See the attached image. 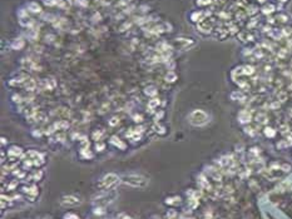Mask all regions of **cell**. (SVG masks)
<instances>
[{
	"label": "cell",
	"mask_w": 292,
	"mask_h": 219,
	"mask_svg": "<svg viewBox=\"0 0 292 219\" xmlns=\"http://www.w3.org/2000/svg\"><path fill=\"white\" fill-rule=\"evenodd\" d=\"M123 182L128 184L131 187H134V188H144L147 184H148V180L142 175H127L123 178Z\"/></svg>",
	"instance_id": "obj_1"
},
{
	"label": "cell",
	"mask_w": 292,
	"mask_h": 219,
	"mask_svg": "<svg viewBox=\"0 0 292 219\" xmlns=\"http://www.w3.org/2000/svg\"><path fill=\"white\" fill-rule=\"evenodd\" d=\"M189 122L193 125H203L208 122V115L203 110H193L189 114Z\"/></svg>",
	"instance_id": "obj_2"
},
{
	"label": "cell",
	"mask_w": 292,
	"mask_h": 219,
	"mask_svg": "<svg viewBox=\"0 0 292 219\" xmlns=\"http://www.w3.org/2000/svg\"><path fill=\"white\" fill-rule=\"evenodd\" d=\"M117 182H118V178H117V175H114V174H108V175H105L104 178L102 179L99 187H100V188H104V189H107V188H111L112 185H114Z\"/></svg>",
	"instance_id": "obj_3"
},
{
	"label": "cell",
	"mask_w": 292,
	"mask_h": 219,
	"mask_svg": "<svg viewBox=\"0 0 292 219\" xmlns=\"http://www.w3.org/2000/svg\"><path fill=\"white\" fill-rule=\"evenodd\" d=\"M79 203H80V202H79L75 197H73V195H69V197H64V198L62 199V204H63V205H68V207H69V205H78Z\"/></svg>",
	"instance_id": "obj_4"
},
{
	"label": "cell",
	"mask_w": 292,
	"mask_h": 219,
	"mask_svg": "<svg viewBox=\"0 0 292 219\" xmlns=\"http://www.w3.org/2000/svg\"><path fill=\"white\" fill-rule=\"evenodd\" d=\"M198 29H199V31H202V33H211V30H212V25L211 24H208L207 21H199V24H198Z\"/></svg>",
	"instance_id": "obj_5"
},
{
	"label": "cell",
	"mask_w": 292,
	"mask_h": 219,
	"mask_svg": "<svg viewBox=\"0 0 292 219\" xmlns=\"http://www.w3.org/2000/svg\"><path fill=\"white\" fill-rule=\"evenodd\" d=\"M28 10L32 11V13H40V11H41V8H40V5H39L38 3L32 1V3L28 4Z\"/></svg>",
	"instance_id": "obj_6"
},
{
	"label": "cell",
	"mask_w": 292,
	"mask_h": 219,
	"mask_svg": "<svg viewBox=\"0 0 292 219\" xmlns=\"http://www.w3.org/2000/svg\"><path fill=\"white\" fill-rule=\"evenodd\" d=\"M36 86V83L34 79H26L25 80V89L28 90V92H33L34 89H35Z\"/></svg>",
	"instance_id": "obj_7"
},
{
	"label": "cell",
	"mask_w": 292,
	"mask_h": 219,
	"mask_svg": "<svg viewBox=\"0 0 292 219\" xmlns=\"http://www.w3.org/2000/svg\"><path fill=\"white\" fill-rule=\"evenodd\" d=\"M240 122H242V123H248L249 120H251V114H249L248 112H241L240 113Z\"/></svg>",
	"instance_id": "obj_8"
},
{
	"label": "cell",
	"mask_w": 292,
	"mask_h": 219,
	"mask_svg": "<svg viewBox=\"0 0 292 219\" xmlns=\"http://www.w3.org/2000/svg\"><path fill=\"white\" fill-rule=\"evenodd\" d=\"M23 47H24V40L23 39H15L14 41H13V44H11V48L13 49H15V50H19V49H21Z\"/></svg>",
	"instance_id": "obj_9"
},
{
	"label": "cell",
	"mask_w": 292,
	"mask_h": 219,
	"mask_svg": "<svg viewBox=\"0 0 292 219\" xmlns=\"http://www.w3.org/2000/svg\"><path fill=\"white\" fill-rule=\"evenodd\" d=\"M176 80H177V74L174 73V71H168L167 75H166V81L173 83V81H176Z\"/></svg>",
	"instance_id": "obj_10"
},
{
	"label": "cell",
	"mask_w": 292,
	"mask_h": 219,
	"mask_svg": "<svg viewBox=\"0 0 292 219\" xmlns=\"http://www.w3.org/2000/svg\"><path fill=\"white\" fill-rule=\"evenodd\" d=\"M202 13L201 11H196V13H193L192 15H191V19H192V21H194V23H199V21H202Z\"/></svg>",
	"instance_id": "obj_11"
},
{
	"label": "cell",
	"mask_w": 292,
	"mask_h": 219,
	"mask_svg": "<svg viewBox=\"0 0 292 219\" xmlns=\"http://www.w3.org/2000/svg\"><path fill=\"white\" fill-rule=\"evenodd\" d=\"M144 93L147 94V95H150V96H154L157 95V90H155L154 86H148V88H146Z\"/></svg>",
	"instance_id": "obj_12"
},
{
	"label": "cell",
	"mask_w": 292,
	"mask_h": 219,
	"mask_svg": "<svg viewBox=\"0 0 292 219\" xmlns=\"http://www.w3.org/2000/svg\"><path fill=\"white\" fill-rule=\"evenodd\" d=\"M273 10H275V6L271 5V4H268V5H266V6L262 8V13H263V14H271Z\"/></svg>",
	"instance_id": "obj_13"
},
{
	"label": "cell",
	"mask_w": 292,
	"mask_h": 219,
	"mask_svg": "<svg viewBox=\"0 0 292 219\" xmlns=\"http://www.w3.org/2000/svg\"><path fill=\"white\" fill-rule=\"evenodd\" d=\"M158 104H159V99H152V100H149V103H148V108H149L150 110H153L155 107H158Z\"/></svg>",
	"instance_id": "obj_14"
},
{
	"label": "cell",
	"mask_w": 292,
	"mask_h": 219,
	"mask_svg": "<svg viewBox=\"0 0 292 219\" xmlns=\"http://www.w3.org/2000/svg\"><path fill=\"white\" fill-rule=\"evenodd\" d=\"M10 155H19V154H21V149L20 148H16V146H13L11 148V150L9 152Z\"/></svg>",
	"instance_id": "obj_15"
},
{
	"label": "cell",
	"mask_w": 292,
	"mask_h": 219,
	"mask_svg": "<svg viewBox=\"0 0 292 219\" xmlns=\"http://www.w3.org/2000/svg\"><path fill=\"white\" fill-rule=\"evenodd\" d=\"M265 134H266L267 137H273V135H275V130L272 129V128H266V129H265Z\"/></svg>",
	"instance_id": "obj_16"
},
{
	"label": "cell",
	"mask_w": 292,
	"mask_h": 219,
	"mask_svg": "<svg viewBox=\"0 0 292 219\" xmlns=\"http://www.w3.org/2000/svg\"><path fill=\"white\" fill-rule=\"evenodd\" d=\"M56 1H58V0H44V4L48 6H55Z\"/></svg>",
	"instance_id": "obj_17"
},
{
	"label": "cell",
	"mask_w": 292,
	"mask_h": 219,
	"mask_svg": "<svg viewBox=\"0 0 292 219\" xmlns=\"http://www.w3.org/2000/svg\"><path fill=\"white\" fill-rule=\"evenodd\" d=\"M112 143H114V144L119 145L120 148H124V146H126V145L123 144V143H120V142H119V139H117V137H113V138H112Z\"/></svg>",
	"instance_id": "obj_18"
},
{
	"label": "cell",
	"mask_w": 292,
	"mask_h": 219,
	"mask_svg": "<svg viewBox=\"0 0 292 219\" xmlns=\"http://www.w3.org/2000/svg\"><path fill=\"white\" fill-rule=\"evenodd\" d=\"M211 3V0H197V4L198 5H208Z\"/></svg>",
	"instance_id": "obj_19"
},
{
	"label": "cell",
	"mask_w": 292,
	"mask_h": 219,
	"mask_svg": "<svg viewBox=\"0 0 292 219\" xmlns=\"http://www.w3.org/2000/svg\"><path fill=\"white\" fill-rule=\"evenodd\" d=\"M258 1H260V3H265V1H266V0H258Z\"/></svg>",
	"instance_id": "obj_20"
},
{
	"label": "cell",
	"mask_w": 292,
	"mask_h": 219,
	"mask_svg": "<svg viewBox=\"0 0 292 219\" xmlns=\"http://www.w3.org/2000/svg\"><path fill=\"white\" fill-rule=\"evenodd\" d=\"M278 1H282V3H285V1H286V0H278Z\"/></svg>",
	"instance_id": "obj_21"
},
{
	"label": "cell",
	"mask_w": 292,
	"mask_h": 219,
	"mask_svg": "<svg viewBox=\"0 0 292 219\" xmlns=\"http://www.w3.org/2000/svg\"><path fill=\"white\" fill-rule=\"evenodd\" d=\"M70 1H71V0H70Z\"/></svg>",
	"instance_id": "obj_22"
}]
</instances>
